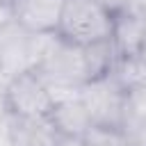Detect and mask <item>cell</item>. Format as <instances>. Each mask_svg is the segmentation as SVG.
<instances>
[{
  "instance_id": "6da1fadb",
  "label": "cell",
  "mask_w": 146,
  "mask_h": 146,
  "mask_svg": "<svg viewBox=\"0 0 146 146\" xmlns=\"http://www.w3.org/2000/svg\"><path fill=\"white\" fill-rule=\"evenodd\" d=\"M34 73L43 80L55 103L80 96V89L89 82L84 50L80 46L64 41L57 32L48 34L43 55Z\"/></svg>"
},
{
  "instance_id": "7a4b0ae2",
  "label": "cell",
  "mask_w": 146,
  "mask_h": 146,
  "mask_svg": "<svg viewBox=\"0 0 146 146\" xmlns=\"http://www.w3.org/2000/svg\"><path fill=\"white\" fill-rule=\"evenodd\" d=\"M114 16L105 11L96 0H64L57 34L80 48L103 43L112 39Z\"/></svg>"
},
{
  "instance_id": "3957f363",
  "label": "cell",
  "mask_w": 146,
  "mask_h": 146,
  "mask_svg": "<svg viewBox=\"0 0 146 146\" xmlns=\"http://www.w3.org/2000/svg\"><path fill=\"white\" fill-rule=\"evenodd\" d=\"M80 100L89 112L91 128L123 130L125 110H128V94L112 75L89 80L80 89Z\"/></svg>"
},
{
  "instance_id": "277c9868",
  "label": "cell",
  "mask_w": 146,
  "mask_h": 146,
  "mask_svg": "<svg viewBox=\"0 0 146 146\" xmlns=\"http://www.w3.org/2000/svg\"><path fill=\"white\" fill-rule=\"evenodd\" d=\"M52 34V32H50ZM48 34H32L16 21L0 30V75L11 80L39 66Z\"/></svg>"
},
{
  "instance_id": "5b68a950",
  "label": "cell",
  "mask_w": 146,
  "mask_h": 146,
  "mask_svg": "<svg viewBox=\"0 0 146 146\" xmlns=\"http://www.w3.org/2000/svg\"><path fill=\"white\" fill-rule=\"evenodd\" d=\"M7 107L11 116L46 119L55 110V100L43 80L30 71L7 80Z\"/></svg>"
},
{
  "instance_id": "8992f818",
  "label": "cell",
  "mask_w": 146,
  "mask_h": 146,
  "mask_svg": "<svg viewBox=\"0 0 146 146\" xmlns=\"http://www.w3.org/2000/svg\"><path fill=\"white\" fill-rule=\"evenodd\" d=\"M112 46L119 59L137 57L146 52V14L141 7H130L128 11L114 16Z\"/></svg>"
},
{
  "instance_id": "52a82bcc",
  "label": "cell",
  "mask_w": 146,
  "mask_h": 146,
  "mask_svg": "<svg viewBox=\"0 0 146 146\" xmlns=\"http://www.w3.org/2000/svg\"><path fill=\"white\" fill-rule=\"evenodd\" d=\"M62 9H64V0H14L11 2L14 21L32 34L57 32Z\"/></svg>"
},
{
  "instance_id": "ba28073f",
  "label": "cell",
  "mask_w": 146,
  "mask_h": 146,
  "mask_svg": "<svg viewBox=\"0 0 146 146\" xmlns=\"http://www.w3.org/2000/svg\"><path fill=\"white\" fill-rule=\"evenodd\" d=\"M9 128L16 146H59L62 135L55 128L52 119H30V116H11Z\"/></svg>"
},
{
  "instance_id": "9c48e42d",
  "label": "cell",
  "mask_w": 146,
  "mask_h": 146,
  "mask_svg": "<svg viewBox=\"0 0 146 146\" xmlns=\"http://www.w3.org/2000/svg\"><path fill=\"white\" fill-rule=\"evenodd\" d=\"M50 119L62 137H84L91 130V119H89V112L82 105L80 96L55 103Z\"/></svg>"
},
{
  "instance_id": "30bf717a",
  "label": "cell",
  "mask_w": 146,
  "mask_h": 146,
  "mask_svg": "<svg viewBox=\"0 0 146 146\" xmlns=\"http://www.w3.org/2000/svg\"><path fill=\"white\" fill-rule=\"evenodd\" d=\"M82 50H84V64H87L89 80L110 75L112 68H114V64H116V59H119L116 52H114L112 41L94 43V46H87V48H82Z\"/></svg>"
},
{
  "instance_id": "8fae6325",
  "label": "cell",
  "mask_w": 146,
  "mask_h": 146,
  "mask_svg": "<svg viewBox=\"0 0 146 146\" xmlns=\"http://www.w3.org/2000/svg\"><path fill=\"white\" fill-rule=\"evenodd\" d=\"M94 146H139L135 137H130L123 130H105V128H91L84 135Z\"/></svg>"
},
{
  "instance_id": "7c38bea8",
  "label": "cell",
  "mask_w": 146,
  "mask_h": 146,
  "mask_svg": "<svg viewBox=\"0 0 146 146\" xmlns=\"http://www.w3.org/2000/svg\"><path fill=\"white\" fill-rule=\"evenodd\" d=\"M105 11H110L112 16H119L123 11H128L130 7H135V0H96Z\"/></svg>"
},
{
  "instance_id": "4fadbf2b",
  "label": "cell",
  "mask_w": 146,
  "mask_h": 146,
  "mask_svg": "<svg viewBox=\"0 0 146 146\" xmlns=\"http://www.w3.org/2000/svg\"><path fill=\"white\" fill-rule=\"evenodd\" d=\"M0 146H16L14 135H11V128H9V116L7 119H0Z\"/></svg>"
},
{
  "instance_id": "5bb4252c",
  "label": "cell",
  "mask_w": 146,
  "mask_h": 146,
  "mask_svg": "<svg viewBox=\"0 0 146 146\" xmlns=\"http://www.w3.org/2000/svg\"><path fill=\"white\" fill-rule=\"evenodd\" d=\"M9 116V107H7V80L0 75V119Z\"/></svg>"
},
{
  "instance_id": "9a60e30c",
  "label": "cell",
  "mask_w": 146,
  "mask_h": 146,
  "mask_svg": "<svg viewBox=\"0 0 146 146\" xmlns=\"http://www.w3.org/2000/svg\"><path fill=\"white\" fill-rule=\"evenodd\" d=\"M11 21H14V11H11V5L0 0V30H2L5 25H9Z\"/></svg>"
},
{
  "instance_id": "2e32d148",
  "label": "cell",
  "mask_w": 146,
  "mask_h": 146,
  "mask_svg": "<svg viewBox=\"0 0 146 146\" xmlns=\"http://www.w3.org/2000/svg\"><path fill=\"white\" fill-rule=\"evenodd\" d=\"M59 146H94L87 137H62Z\"/></svg>"
},
{
  "instance_id": "e0dca14e",
  "label": "cell",
  "mask_w": 146,
  "mask_h": 146,
  "mask_svg": "<svg viewBox=\"0 0 146 146\" xmlns=\"http://www.w3.org/2000/svg\"><path fill=\"white\" fill-rule=\"evenodd\" d=\"M141 2H146V0H135V5H141Z\"/></svg>"
},
{
  "instance_id": "ac0fdd59",
  "label": "cell",
  "mask_w": 146,
  "mask_h": 146,
  "mask_svg": "<svg viewBox=\"0 0 146 146\" xmlns=\"http://www.w3.org/2000/svg\"><path fill=\"white\" fill-rule=\"evenodd\" d=\"M2 2H9V5H11V2H14V0H2Z\"/></svg>"
}]
</instances>
